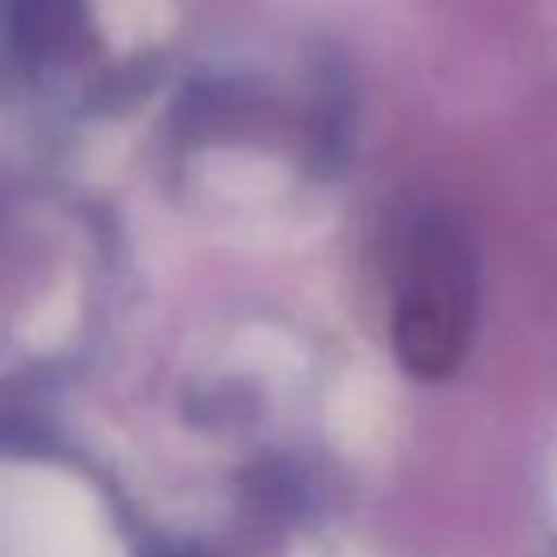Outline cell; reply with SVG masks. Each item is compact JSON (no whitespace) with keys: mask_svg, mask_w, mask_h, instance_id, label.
I'll use <instances>...</instances> for the list:
<instances>
[{"mask_svg":"<svg viewBox=\"0 0 557 557\" xmlns=\"http://www.w3.org/2000/svg\"><path fill=\"white\" fill-rule=\"evenodd\" d=\"M65 17H70V0H9L4 30L22 52H35L61 39Z\"/></svg>","mask_w":557,"mask_h":557,"instance_id":"cell-1","label":"cell"}]
</instances>
